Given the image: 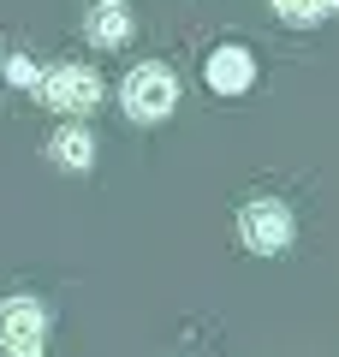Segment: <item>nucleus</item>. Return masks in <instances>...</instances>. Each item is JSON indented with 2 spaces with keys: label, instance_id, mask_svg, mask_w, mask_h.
Segmentation results:
<instances>
[{
  "label": "nucleus",
  "instance_id": "nucleus-1",
  "mask_svg": "<svg viewBox=\"0 0 339 357\" xmlns=\"http://www.w3.org/2000/svg\"><path fill=\"white\" fill-rule=\"evenodd\" d=\"M119 102H126V114L137 119V126H161L167 114L179 107V77L167 72V66H131V77L119 84Z\"/></svg>",
  "mask_w": 339,
  "mask_h": 357
},
{
  "label": "nucleus",
  "instance_id": "nucleus-2",
  "mask_svg": "<svg viewBox=\"0 0 339 357\" xmlns=\"http://www.w3.org/2000/svg\"><path fill=\"white\" fill-rule=\"evenodd\" d=\"M36 96H42V107H54V114H66V119L96 114L101 107V72L96 66H54V72H42Z\"/></svg>",
  "mask_w": 339,
  "mask_h": 357
},
{
  "label": "nucleus",
  "instance_id": "nucleus-3",
  "mask_svg": "<svg viewBox=\"0 0 339 357\" xmlns=\"http://www.w3.org/2000/svg\"><path fill=\"white\" fill-rule=\"evenodd\" d=\"M292 232H298V220H292V208L280 203V197H256V203L239 208V238H244V250H256V256L292 250Z\"/></svg>",
  "mask_w": 339,
  "mask_h": 357
},
{
  "label": "nucleus",
  "instance_id": "nucleus-4",
  "mask_svg": "<svg viewBox=\"0 0 339 357\" xmlns=\"http://www.w3.org/2000/svg\"><path fill=\"white\" fill-rule=\"evenodd\" d=\"M0 345L6 357H48V310L36 298H0Z\"/></svg>",
  "mask_w": 339,
  "mask_h": 357
},
{
  "label": "nucleus",
  "instance_id": "nucleus-5",
  "mask_svg": "<svg viewBox=\"0 0 339 357\" xmlns=\"http://www.w3.org/2000/svg\"><path fill=\"white\" fill-rule=\"evenodd\" d=\"M202 77H209L214 96H244V89L256 84V54L244 48V42H220V48L202 60Z\"/></svg>",
  "mask_w": 339,
  "mask_h": 357
},
{
  "label": "nucleus",
  "instance_id": "nucleus-6",
  "mask_svg": "<svg viewBox=\"0 0 339 357\" xmlns=\"http://www.w3.org/2000/svg\"><path fill=\"white\" fill-rule=\"evenodd\" d=\"M48 155H54V167H66V173H89V167H96V137H89L84 126H66V131L48 137Z\"/></svg>",
  "mask_w": 339,
  "mask_h": 357
},
{
  "label": "nucleus",
  "instance_id": "nucleus-7",
  "mask_svg": "<svg viewBox=\"0 0 339 357\" xmlns=\"http://www.w3.org/2000/svg\"><path fill=\"white\" fill-rule=\"evenodd\" d=\"M89 42H96V48H119V42H131V13H126V6H101V13L89 18Z\"/></svg>",
  "mask_w": 339,
  "mask_h": 357
},
{
  "label": "nucleus",
  "instance_id": "nucleus-8",
  "mask_svg": "<svg viewBox=\"0 0 339 357\" xmlns=\"http://www.w3.org/2000/svg\"><path fill=\"white\" fill-rule=\"evenodd\" d=\"M268 6H274L280 18H286V24H322V18H333L339 13V0H268Z\"/></svg>",
  "mask_w": 339,
  "mask_h": 357
},
{
  "label": "nucleus",
  "instance_id": "nucleus-9",
  "mask_svg": "<svg viewBox=\"0 0 339 357\" xmlns=\"http://www.w3.org/2000/svg\"><path fill=\"white\" fill-rule=\"evenodd\" d=\"M6 77H13V84H30V89L42 84V77H36V66H30V60H6Z\"/></svg>",
  "mask_w": 339,
  "mask_h": 357
},
{
  "label": "nucleus",
  "instance_id": "nucleus-10",
  "mask_svg": "<svg viewBox=\"0 0 339 357\" xmlns=\"http://www.w3.org/2000/svg\"><path fill=\"white\" fill-rule=\"evenodd\" d=\"M101 6H119V0H101Z\"/></svg>",
  "mask_w": 339,
  "mask_h": 357
}]
</instances>
